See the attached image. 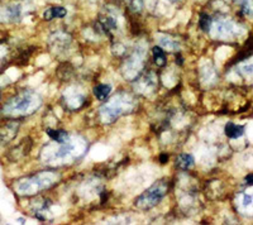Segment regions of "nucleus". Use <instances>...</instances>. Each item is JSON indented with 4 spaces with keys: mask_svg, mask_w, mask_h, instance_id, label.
Segmentation results:
<instances>
[{
    "mask_svg": "<svg viewBox=\"0 0 253 225\" xmlns=\"http://www.w3.org/2000/svg\"><path fill=\"white\" fill-rule=\"evenodd\" d=\"M18 222H19V224H24V222H26V220H24L23 218H20V219H18Z\"/></svg>",
    "mask_w": 253,
    "mask_h": 225,
    "instance_id": "a211bd4d",
    "label": "nucleus"
},
{
    "mask_svg": "<svg viewBox=\"0 0 253 225\" xmlns=\"http://www.w3.org/2000/svg\"><path fill=\"white\" fill-rule=\"evenodd\" d=\"M224 132H225V136L230 139H237V138H241L243 134H245V127H242V125L236 124V123H227L224 128Z\"/></svg>",
    "mask_w": 253,
    "mask_h": 225,
    "instance_id": "6e6552de",
    "label": "nucleus"
},
{
    "mask_svg": "<svg viewBox=\"0 0 253 225\" xmlns=\"http://www.w3.org/2000/svg\"><path fill=\"white\" fill-rule=\"evenodd\" d=\"M194 157L189 153H181L176 158V167L182 171H187L194 166Z\"/></svg>",
    "mask_w": 253,
    "mask_h": 225,
    "instance_id": "1a4fd4ad",
    "label": "nucleus"
},
{
    "mask_svg": "<svg viewBox=\"0 0 253 225\" xmlns=\"http://www.w3.org/2000/svg\"><path fill=\"white\" fill-rule=\"evenodd\" d=\"M19 130V121L8 120L0 124V145H6L12 142Z\"/></svg>",
    "mask_w": 253,
    "mask_h": 225,
    "instance_id": "39448f33",
    "label": "nucleus"
},
{
    "mask_svg": "<svg viewBox=\"0 0 253 225\" xmlns=\"http://www.w3.org/2000/svg\"><path fill=\"white\" fill-rule=\"evenodd\" d=\"M133 109V100L126 94H119L114 96L109 103L100 108V118L103 123L110 124L115 119L123 115L124 112Z\"/></svg>",
    "mask_w": 253,
    "mask_h": 225,
    "instance_id": "7ed1b4c3",
    "label": "nucleus"
},
{
    "mask_svg": "<svg viewBox=\"0 0 253 225\" xmlns=\"http://www.w3.org/2000/svg\"><path fill=\"white\" fill-rule=\"evenodd\" d=\"M160 161H161V163H166L169 161V156H167L166 153H162L161 157H160Z\"/></svg>",
    "mask_w": 253,
    "mask_h": 225,
    "instance_id": "dca6fc26",
    "label": "nucleus"
},
{
    "mask_svg": "<svg viewBox=\"0 0 253 225\" xmlns=\"http://www.w3.org/2000/svg\"><path fill=\"white\" fill-rule=\"evenodd\" d=\"M41 104L42 99L38 94L24 90L9 99L1 108V112L9 118H18L32 114L41 107Z\"/></svg>",
    "mask_w": 253,
    "mask_h": 225,
    "instance_id": "f257e3e1",
    "label": "nucleus"
},
{
    "mask_svg": "<svg viewBox=\"0 0 253 225\" xmlns=\"http://www.w3.org/2000/svg\"><path fill=\"white\" fill-rule=\"evenodd\" d=\"M47 134L51 137L52 141L57 142L58 145L61 143H65L66 141H69L70 136L66 130H61V129H47Z\"/></svg>",
    "mask_w": 253,
    "mask_h": 225,
    "instance_id": "9b49d317",
    "label": "nucleus"
},
{
    "mask_svg": "<svg viewBox=\"0 0 253 225\" xmlns=\"http://www.w3.org/2000/svg\"><path fill=\"white\" fill-rule=\"evenodd\" d=\"M252 173H250V175H248L247 177H246V184H247V185H250V186H252Z\"/></svg>",
    "mask_w": 253,
    "mask_h": 225,
    "instance_id": "f3484780",
    "label": "nucleus"
},
{
    "mask_svg": "<svg viewBox=\"0 0 253 225\" xmlns=\"http://www.w3.org/2000/svg\"><path fill=\"white\" fill-rule=\"evenodd\" d=\"M74 150H75V146L72 145L71 141L69 139V141H66L65 143H61L60 148L56 150L55 157H56V158H58V159L66 158V157L71 156Z\"/></svg>",
    "mask_w": 253,
    "mask_h": 225,
    "instance_id": "9d476101",
    "label": "nucleus"
},
{
    "mask_svg": "<svg viewBox=\"0 0 253 225\" xmlns=\"http://www.w3.org/2000/svg\"><path fill=\"white\" fill-rule=\"evenodd\" d=\"M110 91H112V86L108 84H100L94 87V95L100 101L105 100L109 96Z\"/></svg>",
    "mask_w": 253,
    "mask_h": 225,
    "instance_id": "ddd939ff",
    "label": "nucleus"
},
{
    "mask_svg": "<svg viewBox=\"0 0 253 225\" xmlns=\"http://www.w3.org/2000/svg\"><path fill=\"white\" fill-rule=\"evenodd\" d=\"M152 56L153 60H155V64L157 65L158 67H164L166 65V53H165L164 49L161 47H153L152 48Z\"/></svg>",
    "mask_w": 253,
    "mask_h": 225,
    "instance_id": "4468645a",
    "label": "nucleus"
},
{
    "mask_svg": "<svg viewBox=\"0 0 253 225\" xmlns=\"http://www.w3.org/2000/svg\"><path fill=\"white\" fill-rule=\"evenodd\" d=\"M211 18L209 17L208 14H202L200 15V20H199V26L200 28L204 31V32H209L210 31V27H211Z\"/></svg>",
    "mask_w": 253,
    "mask_h": 225,
    "instance_id": "2eb2a0df",
    "label": "nucleus"
},
{
    "mask_svg": "<svg viewBox=\"0 0 253 225\" xmlns=\"http://www.w3.org/2000/svg\"><path fill=\"white\" fill-rule=\"evenodd\" d=\"M22 14V8L18 4H9V5L0 8V22H14L19 19Z\"/></svg>",
    "mask_w": 253,
    "mask_h": 225,
    "instance_id": "423d86ee",
    "label": "nucleus"
},
{
    "mask_svg": "<svg viewBox=\"0 0 253 225\" xmlns=\"http://www.w3.org/2000/svg\"><path fill=\"white\" fill-rule=\"evenodd\" d=\"M66 14L67 12L65 8H62V6H53V8L47 9L43 14V18L46 20H52L55 19V18H63Z\"/></svg>",
    "mask_w": 253,
    "mask_h": 225,
    "instance_id": "f8f14e48",
    "label": "nucleus"
},
{
    "mask_svg": "<svg viewBox=\"0 0 253 225\" xmlns=\"http://www.w3.org/2000/svg\"><path fill=\"white\" fill-rule=\"evenodd\" d=\"M157 76L155 75L153 73H148L147 75H144L143 77H141L138 80V86L139 85H143V87H141V91L139 93H143V94H147V93H152L153 90L156 89V86H157Z\"/></svg>",
    "mask_w": 253,
    "mask_h": 225,
    "instance_id": "0eeeda50",
    "label": "nucleus"
},
{
    "mask_svg": "<svg viewBox=\"0 0 253 225\" xmlns=\"http://www.w3.org/2000/svg\"><path fill=\"white\" fill-rule=\"evenodd\" d=\"M167 191H169V182L165 180L155 182L150 188H147L142 193L141 196L135 199V208L141 209V210H148V209L155 208L158 202L166 196Z\"/></svg>",
    "mask_w": 253,
    "mask_h": 225,
    "instance_id": "20e7f679",
    "label": "nucleus"
},
{
    "mask_svg": "<svg viewBox=\"0 0 253 225\" xmlns=\"http://www.w3.org/2000/svg\"><path fill=\"white\" fill-rule=\"evenodd\" d=\"M60 176L55 175L52 172H44V173H37L33 176L26 177L18 181L17 184V191L20 195H35V193L40 192L41 190L44 188H49L55 184H57Z\"/></svg>",
    "mask_w": 253,
    "mask_h": 225,
    "instance_id": "f03ea898",
    "label": "nucleus"
}]
</instances>
